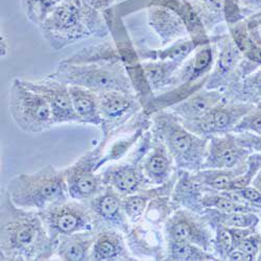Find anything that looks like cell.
I'll return each mask as SVG.
<instances>
[{
  "label": "cell",
  "mask_w": 261,
  "mask_h": 261,
  "mask_svg": "<svg viewBox=\"0 0 261 261\" xmlns=\"http://www.w3.org/2000/svg\"><path fill=\"white\" fill-rule=\"evenodd\" d=\"M103 155V144L99 142L94 148L86 151L71 165L62 168L67 185L69 198L88 202L105 187L97 164Z\"/></svg>",
  "instance_id": "9c48e42d"
},
{
  "label": "cell",
  "mask_w": 261,
  "mask_h": 261,
  "mask_svg": "<svg viewBox=\"0 0 261 261\" xmlns=\"http://www.w3.org/2000/svg\"><path fill=\"white\" fill-rule=\"evenodd\" d=\"M170 261L219 260L213 253L189 243L167 242L166 259Z\"/></svg>",
  "instance_id": "4dcf8cb0"
},
{
  "label": "cell",
  "mask_w": 261,
  "mask_h": 261,
  "mask_svg": "<svg viewBox=\"0 0 261 261\" xmlns=\"http://www.w3.org/2000/svg\"><path fill=\"white\" fill-rule=\"evenodd\" d=\"M90 260L92 261H133L125 235L115 229L101 228L97 231Z\"/></svg>",
  "instance_id": "ffe728a7"
},
{
  "label": "cell",
  "mask_w": 261,
  "mask_h": 261,
  "mask_svg": "<svg viewBox=\"0 0 261 261\" xmlns=\"http://www.w3.org/2000/svg\"><path fill=\"white\" fill-rule=\"evenodd\" d=\"M143 175L153 186L168 182L175 175L177 167L165 144L153 136V144L141 162Z\"/></svg>",
  "instance_id": "ac0fdd59"
},
{
  "label": "cell",
  "mask_w": 261,
  "mask_h": 261,
  "mask_svg": "<svg viewBox=\"0 0 261 261\" xmlns=\"http://www.w3.org/2000/svg\"><path fill=\"white\" fill-rule=\"evenodd\" d=\"M88 204L100 229H115L125 235L132 227L123 209V197L111 186L105 185L97 195L88 201Z\"/></svg>",
  "instance_id": "e0dca14e"
},
{
  "label": "cell",
  "mask_w": 261,
  "mask_h": 261,
  "mask_svg": "<svg viewBox=\"0 0 261 261\" xmlns=\"http://www.w3.org/2000/svg\"><path fill=\"white\" fill-rule=\"evenodd\" d=\"M128 249L136 260H165L167 242L163 228L143 220L132 225L125 234Z\"/></svg>",
  "instance_id": "5bb4252c"
},
{
  "label": "cell",
  "mask_w": 261,
  "mask_h": 261,
  "mask_svg": "<svg viewBox=\"0 0 261 261\" xmlns=\"http://www.w3.org/2000/svg\"><path fill=\"white\" fill-rule=\"evenodd\" d=\"M252 151L239 143L233 133L208 138L202 169H231L247 163Z\"/></svg>",
  "instance_id": "9a60e30c"
},
{
  "label": "cell",
  "mask_w": 261,
  "mask_h": 261,
  "mask_svg": "<svg viewBox=\"0 0 261 261\" xmlns=\"http://www.w3.org/2000/svg\"><path fill=\"white\" fill-rule=\"evenodd\" d=\"M101 114L99 129L107 137L127 123L143 110V106L136 93L122 91H105L98 93Z\"/></svg>",
  "instance_id": "7c38bea8"
},
{
  "label": "cell",
  "mask_w": 261,
  "mask_h": 261,
  "mask_svg": "<svg viewBox=\"0 0 261 261\" xmlns=\"http://www.w3.org/2000/svg\"><path fill=\"white\" fill-rule=\"evenodd\" d=\"M261 168V154H251L247 160V169L243 175L236 177L229 185L228 190H241L247 186L252 185V182Z\"/></svg>",
  "instance_id": "e575fe53"
},
{
  "label": "cell",
  "mask_w": 261,
  "mask_h": 261,
  "mask_svg": "<svg viewBox=\"0 0 261 261\" xmlns=\"http://www.w3.org/2000/svg\"><path fill=\"white\" fill-rule=\"evenodd\" d=\"M49 236L56 243L61 236L100 229L88 202L67 199L39 211Z\"/></svg>",
  "instance_id": "ba28073f"
},
{
  "label": "cell",
  "mask_w": 261,
  "mask_h": 261,
  "mask_svg": "<svg viewBox=\"0 0 261 261\" xmlns=\"http://www.w3.org/2000/svg\"><path fill=\"white\" fill-rule=\"evenodd\" d=\"M73 109L81 124L101 126V114L98 93L80 86H69Z\"/></svg>",
  "instance_id": "484cf974"
},
{
  "label": "cell",
  "mask_w": 261,
  "mask_h": 261,
  "mask_svg": "<svg viewBox=\"0 0 261 261\" xmlns=\"http://www.w3.org/2000/svg\"><path fill=\"white\" fill-rule=\"evenodd\" d=\"M0 45H2V46H0V48H2V58H3V57H6L9 47H8L7 39H6L5 35H3V33H2V43H0Z\"/></svg>",
  "instance_id": "ee69618b"
},
{
  "label": "cell",
  "mask_w": 261,
  "mask_h": 261,
  "mask_svg": "<svg viewBox=\"0 0 261 261\" xmlns=\"http://www.w3.org/2000/svg\"><path fill=\"white\" fill-rule=\"evenodd\" d=\"M236 140L241 143L244 147L248 148L251 151L261 154V134L253 133H233Z\"/></svg>",
  "instance_id": "74e56055"
},
{
  "label": "cell",
  "mask_w": 261,
  "mask_h": 261,
  "mask_svg": "<svg viewBox=\"0 0 261 261\" xmlns=\"http://www.w3.org/2000/svg\"><path fill=\"white\" fill-rule=\"evenodd\" d=\"M231 133H253L261 134V109L258 111L249 112L239 121Z\"/></svg>",
  "instance_id": "d590c367"
},
{
  "label": "cell",
  "mask_w": 261,
  "mask_h": 261,
  "mask_svg": "<svg viewBox=\"0 0 261 261\" xmlns=\"http://www.w3.org/2000/svg\"><path fill=\"white\" fill-rule=\"evenodd\" d=\"M61 0H21L27 19L35 27L39 28Z\"/></svg>",
  "instance_id": "d6a6232c"
},
{
  "label": "cell",
  "mask_w": 261,
  "mask_h": 261,
  "mask_svg": "<svg viewBox=\"0 0 261 261\" xmlns=\"http://www.w3.org/2000/svg\"><path fill=\"white\" fill-rule=\"evenodd\" d=\"M244 57H246L249 61L255 62L257 64H261V47L253 44L251 39H249L246 47L242 51Z\"/></svg>",
  "instance_id": "ab89813d"
},
{
  "label": "cell",
  "mask_w": 261,
  "mask_h": 261,
  "mask_svg": "<svg viewBox=\"0 0 261 261\" xmlns=\"http://www.w3.org/2000/svg\"><path fill=\"white\" fill-rule=\"evenodd\" d=\"M8 105L16 126L28 134H40L55 126L50 108L41 94L32 90L22 79L10 85Z\"/></svg>",
  "instance_id": "5b68a950"
},
{
  "label": "cell",
  "mask_w": 261,
  "mask_h": 261,
  "mask_svg": "<svg viewBox=\"0 0 261 261\" xmlns=\"http://www.w3.org/2000/svg\"><path fill=\"white\" fill-rule=\"evenodd\" d=\"M70 64H95L120 62L121 57L113 38L108 36L95 44L85 46L64 60ZM122 62V61H121Z\"/></svg>",
  "instance_id": "4316f807"
},
{
  "label": "cell",
  "mask_w": 261,
  "mask_h": 261,
  "mask_svg": "<svg viewBox=\"0 0 261 261\" xmlns=\"http://www.w3.org/2000/svg\"><path fill=\"white\" fill-rule=\"evenodd\" d=\"M260 246H261V235H259L256 232H253L248 236H246L245 238H243L242 241L236 245L235 249L243 251L244 253L252 257L253 260H256Z\"/></svg>",
  "instance_id": "8d00e7d4"
},
{
  "label": "cell",
  "mask_w": 261,
  "mask_h": 261,
  "mask_svg": "<svg viewBox=\"0 0 261 261\" xmlns=\"http://www.w3.org/2000/svg\"><path fill=\"white\" fill-rule=\"evenodd\" d=\"M202 207L213 208L226 213L234 212H253V207L248 204H243L236 201H233L223 192L219 191H209L204 194L202 199Z\"/></svg>",
  "instance_id": "1f68e13d"
},
{
  "label": "cell",
  "mask_w": 261,
  "mask_h": 261,
  "mask_svg": "<svg viewBox=\"0 0 261 261\" xmlns=\"http://www.w3.org/2000/svg\"><path fill=\"white\" fill-rule=\"evenodd\" d=\"M55 249L40 213L16 206L5 189L0 203V260H50Z\"/></svg>",
  "instance_id": "6da1fadb"
},
{
  "label": "cell",
  "mask_w": 261,
  "mask_h": 261,
  "mask_svg": "<svg viewBox=\"0 0 261 261\" xmlns=\"http://www.w3.org/2000/svg\"><path fill=\"white\" fill-rule=\"evenodd\" d=\"M38 29L55 50L64 49L91 37L81 0H61Z\"/></svg>",
  "instance_id": "8992f818"
},
{
  "label": "cell",
  "mask_w": 261,
  "mask_h": 261,
  "mask_svg": "<svg viewBox=\"0 0 261 261\" xmlns=\"http://www.w3.org/2000/svg\"><path fill=\"white\" fill-rule=\"evenodd\" d=\"M224 98L225 94L223 88L209 90L204 87L203 89L194 92L183 101L166 109V110L176 115L182 122L190 121L203 116Z\"/></svg>",
  "instance_id": "7402d4cb"
},
{
  "label": "cell",
  "mask_w": 261,
  "mask_h": 261,
  "mask_svg": "<svg viewBox=\"0 0 261 261\" xmlns=\"http://www.w3.org/2000/svg\"><path fill=\"white\" fill-rule=\"evenodd\" d=\"M252 186H254L255 188H257L261 192V168L259 169V171L257 172V175L255 176V178L252 182Z\"/></svg>",
  "instance_id": "7bdbcfd3"
},
{
  "label": "cell",
  "mask_w": 261,
  "mask_h": 261,
  "mask_svg": "<svg viewBox=\"0 0 261 261\" xmlns=\"http://www.w3.org/2000/svg\"><path fill=\"white\" fill-rule=\"evenodd\" d=\"M97 231H83L59 237L56 241L54 258L63 261L90 260Z\"/></svg>",
  "instance_id": "cb8c5ba5"
},
{
  "label": "cell",
  "mask_w": 261,
  "mask_h": 261,
  "mask_svg": "<svg viewBox=\"0 0 261 261\" xmlns=\"http://www.w3.org/2000/svg\"><path fill=\"white\" fill-rule=\"evenodd\" d=\"M166 242L189 243L213 253L214 231L205 217L186 208H179L165 223Z\"/></svg>",
  "instance_id": "30bf717a"
},
{
  "label": "cell",
  "mask_w": 261,
  "mask_h": 261,
  "mask_svg": "<svg viewBox=\"0 0 261 261\" xmlns=\"http://www.w3.org/2000/svg\"><path fill=\"white\" fill-rule=\"evenodd\" d=\"M213 254L221 260H228V256L235 249L234 238L230 228L225 226L213 227Z\"/></svg>",
  "instance_id": "836d02e7"
},
{
  "label": "cell",
  "mask_w": 261,
  "mask_h": 261,
  "mask_svg": "<svg viewBox=\"0 0 261 261\" xmlns=\"http://www.w3.org/2000/svg\"><path fill=\"white\" fill-rule=\"evenodd\" d=\"M150 132L167 147L177 169L195 172L202 169L208 138L192 133L167 110L151 114Z\"/></svg>",
  "instance_id": "3957f363"
},
{
  "label": "cell",
  "mask_w": 261,
  "mask_h": 261,
  "mask_svg": "<svg viewBox=\"0 0 261 261\" xmlns=\"http://www.w3.org/2000/svg\"><path fill=\"white\" fill-rule=\"evenodd\" d=\"M220 50L217 51L213 68L208 76L205 88L209 90L222 89L238 82V69L244 59L231 36H222Z\"/></svg>",
  "instance_id": "2e32d148"
},
{
  "label": "cell",
  "mask_w": 261,
  "mask_h": 261,
  "mask_svg": "<svg viewBox=\"0 0 261 261\" xmlns=\"http://www.w3.org/2000/svg\"><path fill=\"white\" fill-rule=\"evenodd\" d=\"M228 260H246V261H250V260H253V259H252V257H250L249 255H247L243 251L238 250V249H234L230 253V255L228 256Z\"/></svg>",
  "instance_id": "b9f144b4"
},
{
  "label": "cell",
  "mask_w": 261,
  "mask_h": 261,
  "mask_svg": "<svg viewBox=\"0 0 261 261\" xmlns=\"http://www.w3.org/2000/svg\"><path fill=\"white\" fill-rule=\"evenodd\" d=\"M214 191L195 180L191 171L178 169V178L171 192V200L180 208H186L197 213H202V199L204 194Z\"/></svg>",
  "instance_id": "603a6c76"
},
{
  "label": "cell",
  "mask_w": 261,
  "mask_h": 261,
  "mask_svg": "<svg viewBox=\"0 0 261 261\" xmlns=\"http://www.w3.org/2000/svg\"><path fill=\"white\" fill-rule=\"evenodd\" d=\"M247 169V163L231 169H200L192 172L193 178L214 191H226L230 183Z\"/></svg>",
  "instance_id": "f1b7e54d"
},
{
  "label": "cell",
  "mask_w": 261,
  "mask_h": 261,
  "mask_svg": "<svg viewBox=\"0 0 261 261\" xmlns=\"http://www.w3.org/2000/svg\"><path fill=\"white\" fill-rule=\"evenodd\" d=\"M209 225L225 226L228 228H256L260 222L259 216L254 212L226 213L213 208H205L201 213Z\"/></svg>",
  "instance_id": "83f0119b"
},
{
  "label": "cell",
  "mask_w": 261,
  "mask_h": 261,
  "mask_svg": "<svg viewBox=\"0 0 261 261\" xmlns=\"http://www.w3.org/2000/svg\"><path fill=\"white\" fill-rule=\"evenodd\" d=\"M148 25L161 41V45L166 46L185 37H189L183 19L168 8L151 6L147 8Z\"/></svg>",
  "instance_id": "d6986e66"
},
{
  "label": "cell",
  "mask_w": 261,
  "mask_h": 261,
  "mask_svg": "<svg viewBox=\"0 0 261 261\" xmlns=\"http://www.w3.org/2000/svg\"><path fill=\"white\" fill-rule=\"evenodd\" d=\"M215 43L217 42H210L198 47L181 65L177 72L176 86L181 84H195L208 80L217 55Z\"/></svg>",
  "instance_id": "44dd1931"
},
{
  "label": "cell",
  "mask_w": 261,
  "mask_h": 261,
  "mask_svg": "<svg viewBox=\"0 0 261 261\" xmlns=\"http://www.w3.org/2000/svg\"><path fill=\"white\" fill-rule=\"evenodd\" d=\"M153 144L150 128L143 134L135 147L122 160L106 165L100 172L105 185L111 186L122 197L153 187L142 172L141 162Z\"/></svg>",
  "instance_id": "52a82bcc"
},
{
  "label": "cell",
  "mask_w": 261,
  "mask_h": 261,
  "mask_svg": "<svg viewBox=\"0 0 261 261\" xmlns=\"http://www.w3.org/2000/svg\"><path fill=\"white\" fill-rule=\"evenodd\" d=\"M239 195V198L246 204L251 203L253 205L261 206V192L254 186H247L241 190H234Z\"/></svg>",
  "instance_id": "f35d334b"
},
{
  "label": "cell",
  "mask_w": 261,
  "mask_h": 261,
  "mask_svg": "<svg viewBox=\"0 0 261 261\" xmlns=\"http://www.w3.org/2000/svg\"><path fill=\"white\" fill-rule=\"evenodd\" d=\"M84 4L98 12H106L115 6L116 0H82Z\"/></svg>",
  "instance_id": "60d3db41"
},
{
  "label": "cell",
  "mask_w": 261,
  "mask_h": 261,
  "mask_svg": "<svg viewBox=\"0 0 261 261\" xmlns=\"http://www.w3.org/2000/svg\"><path fill=\"white\" fill-rule=\"evenodd\" d=\"M48 76L69 86H80L96 93L122 91L136 93L123 63L109 62L95 64H70L61 61Z\"/></svg>",
  "instance_id": "277c9868"
},
{
  "label": "cell",
  "mask_w": 261,
  "mask_h": 261,
  "mask_svg": "<svg viewBox=\"0 0 261 261\" xmlns=\"http://www.w3.org/2000/svg\"><path fill=\"white\" fill-rule=\"evenodd\" d=\"M252 110V105L224 98L200 118L181 122L192 133L209 138L210 136L231 133L235 125Z\"/></svg>",
  "instance_id": "8fae6325"
},
{
  "label": "cell",
  "mask_w": 261,
  "mask_h": 261,
  "mask_svg": "<svg viewBox=\"0 0 261 261\" xmlns=\"http://www.w3.org/2000/svg\"><path fill=\"white\" fill-rule=\"evenodd\" d=\"M23 83L32 90L38 92L47 101L56 125L65 123H80L69 91V85L46 75L39 81L23 80Z\"/></svg>",
  "instance_id": "4fadbf2b"
},
{
  "label": "cell",
  "mask_w": 261,
  "mask_h": 261,
  "mask_svg": "<svg viewBox=\"0 0 261 261\" xmlns=\"http://www.w3.org/2000/svg\"><path fill=\"white\" fill-rule=\"evenodd\" d=\"M179 208L180 206L171 200L170 195H161L149 201L142 220L154 227L163 228L169 217Z\"/></svg>",
  "instance_id": "f546056e"
},
{
  "label": "cell",
  "mask_w": 261,
  "mask_h": 261,
  "mask_svg": "<svg viewBox=\"0 0 261 261\" xmlns=\"http://www.w3.org/2000/svg\"><path fill=\"white\" fill-rule=\"evenodd\" d=\"M6 190L16 206L38 212L69 199L62 168L51 164L19 173L10 180Z\"/></svg>",
  "instance_id": "7a4b0ae2"
},
{
  "label": "cell",
  "mask_w": 261,
  "mask_h": 261,
  "mask_svg": "<svg viewBox=\"0 0 261 261\" xmlns=\"http://www.w3.org/2000/svg\"><path fill=\"white\" fill-rule=\"evenodd\" d=\"M256 260H260V261H261V246H260V249H259V252H258V255H257Z\"/></svg>",
  "instance_id": "f6af8a7d"
},
{
  "label": "cell",
  "mask_w": 261,
  "mask_h": 261,
  "mask_svg": "<svg viewBox=\"0 0 261 261\" xmlns=\"http://www.w3.org/2000/svg\"><path fill=\"white\" fill-rule=\"evenodd\" d=\"M183 63L173 61H142L145 79L155 95L177 84V72Z\"/></svg>",
  "instance_id": "d4e9b609"
}]
</instances>
